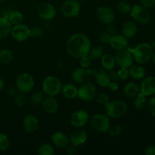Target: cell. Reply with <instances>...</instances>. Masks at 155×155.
Wrapping results in <instances>:
<instances>
[{"label": "cell", "instance_id": "cell-1", "mask_svg": "<svg viewBox=\"0 0 155 155\" xmlns=\"http://www.w3.org/2000/svg\"><path fill=\"white\" fill-rule=\"evenodd\" d=\"M92 44L89 38L83 33L71 35L66 42V49L71 57L80 59L88 56Z\"/></svg>", "mask_w": 155, "mask_h": 155}, {"label": "cell", "instance_id": "cell-2", "mask_svg": "<svg viewBox=\"0 0 155 155\" xmlns=\"http://www.w3.org/2000/svg\"><path fill=\"white\" fill-rule=\"evenodd\" d=\"M130 51L133 54V59L139 64H145L151 59L153 54V48L150 44L142 42L138 44L134 48H130Z\"/></svg>", "mask_w": 155, "mask_h": 155}, {"label": "cell", "instance_id": "cell-3", "mask_svg": "<svg viewBox=\"0 0 155 155\" xmlns=\"http://www.w3.org/2000/svg\"><path fill=\"white\" fill-rule=\"evenodd\" d=\"M106 114L113 119H118L125 116L128 110L127 104L123 100H114L110 101L105 106Z\"/></svg>", "mask_w": 155, "mask_h": 155}, {"label": "cell", "instance_id": "cell-4", "mask_svg": "<svg viewBox=\"0 0 155 155\" xmlns=\"http://www.w3.org/2000/svg\"><path fill=\"white\" fill-rule=\"evenodd\" d=\"M42 88V92L47 96L55 97L61 92L62 83L60 79L57 77L50 75L44 79Z\"/></svg>", "mask_w": 155, "mask_h": 155}, {"label": "cell", "instance_id": "cell-5", "mask_svg": "<svg viewBox=\"0 0 155 155\" xmlns=\"http://www.w3.org/2000/svg\"><path fill=\"white\" fill-rule=\"evenodd\" d=\"M89 124L91 127L98 133H107L110 127V117L107 114L98 113L95 114L89 118Z\"/></svg>", "mask_w": 155, "mask_h": 155}, {"label": "cell", "instance_id": "cell-6", "mask_svg": "<svg viewBox=\"0 0 155 155\" xmlns=\"http://www.w3.org/2000/svg\"><path fill=\"white\" fill-rule=\"evenodd\" d=\"M35 86V80L33 76L27 73L19 74L16 79L15 87L21 93L27 94L33 90Z\"/></svg>", "mask_w": 155, "mask_h": 155}, {"label": "cell", "instance_id": "cell-7", "mask_svg": "<svg viewBox=\"0 0 155 155\" xmlns=\"http://www.w3.org/2000/svg\"><path fill=\"white\" fill-rule=\"evenodd\" d=\"M130 16L136 24H147L151 21V13L148 8L140 5H134L130 10Z\"/></svg>", "mask_w": 155, "mask_h": 155}, {"label": "cell", "instance_id": "cell-8", "mask_svg": "<svg viewBox=\"0 0 155 155\" xmlns=\"http://www.w3.org/2000/svg\"><path fill=\"white\" fill-rule=\"evenodd\" d=\"M62 16L66 18H74L78 16L81 12V5L77 0H66L60 8Z\"/></svg>", "mask_w": 155, "mask_h": 155}, {"label": "cell", "instance_id": "cell-9", "mask_svg": "<svg viewBox=\"0 0 155 155\" xmlns=\"http://www.w3.org/2000/svg\"><path fill=\"white\" fill-rule=\"evenodd\" d=\"M94 69L92 68H77L74 69L71 73V79L74 83L77 84H83L89 82L92 77H93Z\"/></svg>", "mask_w": 155, "mask_h": 155}, {"label": "cell", "instance_id": "cell-10", "mask_svg": "<svg viewBox=\"0 0 155 155\" xmlns=\"http://www.w3.org/2000/svg\"><path fill=\"white\" fill-rule=\"evenodd\" d=\"M97 95V87L94 83H83L80 88H78L77 97L83 101H91L95 99Z\"/></svg>", "mask_w": 155, "mask_h": 155}, {"label": "cell", "instance_id": "cell-11", "mask_svg": "<svg viewBox=\"0 0 155 155\" xmlns=\"http://www.w3.org/2000/svg\"><path fill=\"white\" fill-rule=\"evenodd\" d=\"M36 14L43 21H49L54 19L57 15L55 7L49 2H42L36 8Z\"/></svg>", "mask_w": 155, "mask_h": 155}, {"label": "cell", "instance_id": "cell-12", "mask_svg": "<svg viewBox=\"0 0 155 155\" xmlns=\"http://www.w3.org/2000/svg\"><path fill=\"white\" fill-rule=\"evenodd\" d=\"M10 35L15 41L19 42H26L31 37L30 28L26 24H20L12 26Z\"/></svg>", "mask_w": 155, "mask_h": 155}, {"label": "cell", "instance_id": "cell-13", "mask_svg": "<svg viewBox=\"0 0 155 155\" xmlns=\"http://www.w3.org/2000/svg\"><path fill=\"white\" fill-rule=\"evenodd\" d=\"M89 113L83 109H80L74 111L70 119L71 125L76 129L83 128L89 123Z\"/></svg>", "mask_w": 155, "mask_h": 155}, {"label": "cell", "instance_id": "cell-14", "mask_svg": "<svg viewBox=\"0 0 155 155\" xmlns=\"http://www.w3.org/2000/svg\"><path fill=\"white\" fill-rule=\"evenodd\" d=\"M114 58L116 64L119 67L130 68L134 62L133 54H132L131 51H130L129 47H127L125 49L119 50V51H117Z\"/></svg>", "mask_w": 155, "mask_h": 155}, {"label": "cell", "instance_id": "cell-15", "mask_svg": "<svg viewBox=\"0 0 155 155\" xmlns=\"http://www.w3.org/2000/svg\"><path fill=\"white\" fill-rule=\"evenodd\" d=\"M96 16L98 21L105 25L113 24L115 20V13L113 9L105 5L98 8L96 11Z\"/></svg>", "mask_w": 155, "mask_h": 155}, {"label": "cell", "instance_id": "cell-16", "mask_svg": "<svg viewBox=\"0 0 155 155\" xmlns=\"http://www.w3.org/2000/svg\"><path fill=\"white\" fill-rule=\"evenodd\" d=\"M22 126L26 133L33 134L36 133L39 128V120L36 115L29 114L23 120Z\"/></svg>", "mask_w": 155, "mask_h": 155}, {"label": "cell", "instance_id": "cell-17", "mask_svg": "<svg viewBox=\"0 0 155 155\" xmlns=\"http://www.w3.org/2000/svg\"><path fill=\"white\" fill-rule=\"evenodd\" d=\"M51 142L56 148L64 149L70 144V139L64 133L56 131L51 136Z\"/></svg>", "mask_w": 155, "mask_h": 155}, {"label": "cell", "instance_id": "cell-18", "mask_svg": "<svg viewBox=\"0 0 155 155\" xmlns=\"http://www.w3.org/2000/svg\"><path fill=\"white\" fill-rule=\"evenodd\" d=\"M140 92L145 96L155 95V77L149 76L142 80L140 86Z\"/></svg>", "mask_w": 155, "mask_h": 155}, {"label": "cell", "instance_id": "cell-19", "mask_svg": "<svg viewBox=\"0 0 155 155\" xmlns=\"http://www.w3.org/2000/svg\"><path fill=\"white\" fill-rule=\"evenodd\" d=\"M70 143L77 147L82 146L88 141V134L81 128L77 129L73 132L69 137Z\"/></svg>", "mask_w": 155, "mask_h": 155}, {"label": "cell", "instance_id": "cell-20", "mask_svg": "<svg viewBox=\"0 0 155 155\" xmlns=\"http://www.w3.org/2000/svg\"><path fill=\"white\" fill-rule=\"evenodd\" d=\"M127 39H128L126 38L124 35L116 33L110 36L108 44L113 49L119 51V50L125 49L128 47L129 42Z\"/></svg>", "mask_w": 155, "mask_h": 155}, {"label": "cell", "instance_id": "cell-21", "mask_svg": "<svg viewBox=\"0 0 155 155\" xmlns=\"http://www.w3.org/2000/svg\"><path fill=\"white\" fill-rule=\"evenodd\" d=\"M42 107L45 113L54 114L57 113L59 109V104L53 96H46L42 102Z\"/></svg>", "mask_w": 155, "mask_h": 155}, {"label": "cell", "instance_id": "cell-22", "mask_svg": "<svg viewBox=\"0 0 155 155\" xmlns=\"http://www.w3.org/2000/svg\"><path fill=\"white\" fill-rule=\"evenodd\" d=\"M121 33L127 39H133L138 33L137 24L134 21H127L123 24Z\"/></svg>", "mask_w": 155, "mask_h": 155}, {"label": "cell", "instance_id": "cell-23", "mask_svg": "<svg viewBox=\"0 0 155 155\" xmlns=\"http://www.w3.org/2000/svg\"><path fill=\"white\" fill-rule=\"evenodd\" d=\"M93 77L95 78V83L100 87L107 88V85L110 82V78L108 77V74L106 72L105 70L103 69V68L94 69Z\"/></svg>", "mask_w": 155, "mask_h": 155}, {"label": "cell", "instance_id": "cell-24", "mask_svg": "<svg viewBox=\"0 0 155 155\" xmlns=\"http://www.w3.org/2000/svg\"><path fill=\"white\" fill-rule=\"evenodd\" d=\"M100 61H101V67L105 71H110V70L114 69L117 65L114 56L109 53L103 54L100 58Z\"/></svg>", "mask_w": 155, "mask_h": 155}, {"label": "cell", "instance_id": "cell-25", "mask_svg": "<svg viewBox=\"0 0 155 155\" xmlns=\"http://www.w3.org/2000/svg\"><path fill=\"white\" fill-rule=\"evenodd\" d=\"M64 96L68 99H74L77 98L78 95V88L73 83H66L63 85L61 92Z\"/></svg>", "mask_w": 155, "mask_h": 155}, {"label": "cell", "instance_id": "cell-26", "mask_svg": "<svg viewBox=\"0 0 155 155\" xmlns=\"http://www.w3.org/2000/svg\"><path fill=\"white\" fill-rule=\"evenodd\" d=\"M124 94L129 98H134L140 92V86L133 82H128L123 88Z\"/></svg>", "mask_w": 155, "mask_h": 155}, {"label": "cell", "instance_id": "cell-27", "mask_svg": "<svg viewBox=\"0 0 155 155\" xmlns=\"http://www.w3.org/2000/svg\"><path fill=\"white\" fill-rule=\"evenodd\" d=\"M12 25L8 19L4 17H0V39L9 36L12 31Z\"/></svg>", "mask_w": 155, "mask_h": 155}, {"label": "cell", "instance_id": "cell-28", "mask_svg": "<svg viewBox=\"0 0 155 155\" xmlns=\"http://www.w3.org/2000/svg\"><path fill=\"white\" fill-rule=\"evenodd\" d=\"M130 77L134 80H142L145 76V70L141 64H133L130 68Z\"/></svg>", "mask_w": 155, "mask_h": 155}, {"label": "cell", "instance_id": "cell-29", "mask_svg": "<svg viewBox=\"0 0 155 155\" xmlns=\"http://www.w3.org/2000/svg\"><path fill=\"white\" fill-rule=\"evenodd\" d=\"M104 54V48L101 45H96L94 46H91L89 52L88 54V57L91 60H98L101 58Z\"/></svg>", "mask_w": 155, "mask_h": 155}, {"label": "cell", "instance_id": "cell-30", "mask_svg": "<svg viewBox=\"0 0 155 155\" xmlns=\"http://www.w3.org/2000/svg\"><path fill=\"white\" fill-rule=\"evenodd\" d=\"M14 60V54L11 50L2 48L0 50V63L2 64L8 65Z\"/></svg>", "mask_w": 155, "mask_h": 155}, {"label": "cell", "instance_id": "cell-31", "mask_svg": "<svg viewBox=\"0 0 155 155\" xmlns=\"http://www.w3.org/2000/svg\"><path fill=\"white\" fill-rule=\"evenodd\" d=\"M147 104V96L144 95L143 94L139 92L136 96L134 97V101H133V105L136 110H143L146 107Z\"/></svg>", "mask_w": 155, "mask_h": 155}, {"label": "cell", "instance_id": "cell-32", "mask_svg": "<svg viewBox=\"0 0 155 155\" xmlns=\"http://www.w3.org/2000/svg\"><path fill=\"white\" fill-rule=\"evenodd\" d=\"M8 19L10 21L12 26L22 24L23 21H24V15L20 11L13 10L8 18Z\"/></svg>", "mask_w": 155, "mask_h": 155}, {"label": "cell", "instance_id": "cell-33", "mask_svg": "<svg viewBox=\"0 0 155 155\" xmlns=\"http://www.w3.org/2000/svg\"><path fill=\"white\" fill-rule=\"evenodd\" d=\"M39 155H54V148L53 145L49 143H43L38 148Z\"/></svg>", "mask_w": 155, "mask_h": 155}, {"label": "cell", "instance_id": "cell-34", "mask_svg": "<svg viewBox=\"0 0 155 155\" xmlns=\"http://www.w3.org/2000/svg\"><path fill=\"white\" fill-rule=\"evenodd\" d=\"M131 8V5L127 2V0H120L116 5V8L117 12L124 15L130 13Z\"/></svg>", "mask_w": 155, "mask_h": 155}, {"label": "cell", "instance_id": "cell-35", "mask_svg": "<svg viewBox=\"0 0 155 155\" xmlns=\"http://www.w3.org/2000/svg\"><path fill=\"white\" fill-rule=\"evenodd\" d=\"M44 95L45 94H44V92L42 91H38V92H35L30 97V102L33 105H39V104H42V101H43L44 98H45Z\"/></svg>", "mask_w": 155, "mask_h": 155}, {"label": "cell", "instance_id": "cell-36", "mask_svg": "<svg viewBox=\"0 0 155 155\" xmlns=\"http://www.w3.org/2000/svg\"><path fill=\"white\" fill-rule=\"evenodd\" d=\"M11 142L6 134L0 133V151H5L10 148Z\"/></svg>", "mask_w": 155, "mask_h": 155}, {"label": "cell", "instance_id": "cell-37", "mask_svg": "<svg viewBox=\"0 0 155 155\" xmlns=\"http://www.w3.org/2000/svg\"><path fill=\"white\" fill-rule=\"evenodd\" d=\"M27 102H28V99L24 93L20 92V94H17L15 96V103L18 107H25Z\"/></svg>", "mask_w": 155, "mask_h": 155}, {"label": "cell", "instance_id": "cell-38", "mask_svg": "<svg viewBox=\"0 0 155 155\" xmlns=\"http://www.w3.org/2000/svg\"><path fill=\"white\" fill-rule=\"evenodd\" d=\"M108 133L111 137H117L120 136L123 133V127L122 126L119 124H115V125H110V128L108 130Z\"/></svg>", "mask_w": 155, "mask_h": 155}, {"label": "cell", "instance_id": "cell-39", "mask_svg": "<svg viewBox=\"0 0 155 155\" xmlns=\"http://www.w3.org/2000/svg\"><path fill=\"white\" fill-rule=\"evenodd\" d=\"M95 98H96V101L100 105L105 106L110 101V98L105 92H101L99 94H97Z\"/></svg>", "mask_w": 155, "mask_h": 155}, {"label": "cell", "instance_id": "cell-40", "mask_svg": "<svg viewBox=\"0 0 155 155\" xmlns=\"http://www.w3.org/2000/svg\"><path fill=\"white\" fill-rule=\"evenodd\" d=\"M43 29L39 26H36L30 28V35L31 37L33 38H40L43 35Z\"/></svg>", "mask_w": 155, "mask_h": 155}, {"label": "cell", "instance_id": "cell-41", "mask_svg": "<svg viewBox=\"0 0 155 155\" xmlns=\"http://www.w3.org/2000/svg\"><path fill=\"white\" fill-rule=\"evenodd\" d=\"M118 76L120 80H126L130 77V70L127 68L120 67V69L117 71Z\"/></svg>", "mask_w": 155, "mask_h": 155}, {"label": "cell", "instance_id": "cell-42", "mask_svg": "<svg viewBox=\"0 0 155 155\" xmlns=\"http://www.w3.org/2000/svg\"><path fill=\"white\" fill-rule=\"evenodd\" d=\"M110 35L108 34L106 31L101 32L98 35V40L102 44H108L110 39Z\"/></svg>", "mask_w": 155, "mask_h": 155}, {"label": "cell", "instance_id": "cell-43", "mask_svg": "<svg viewBox=\"0 0 155 155\" xmlns=\"http://www.w3.org/2000/svg\"><path fill=\"white\" fill-rule=\"evenodd\" d=\"M147 105H148V108L150 114L155 117V96L152 97V98L148 101Z\"/></svg>", "mask_w": 155, "mask_h": 155}, {"label": "cell", "instance_id": "cell-44", "mask_svg": "<svg viewBox=\"0 0 155 155\" xmlns=\"http://www.w3.org/2000/svg\"><path fill=\"white\" fill-rule=\"evenodd\" d=\"M91 64V59L88 56L83 57L80 58V65L82 68H89Z\"/></svg>", "mask_w": 155, "mask_h": 155}, {"label": "cell", "instance_id": "cell-45", "mask_svg": "<svg viewBox=\"0 0 155 155\" xmlns=\"http://www.w3.org/2000/svg\"><path fill=\"white\" fill-rule=\"evenodd\" d=\"M107 74H108V77H109V78H110V81L117 82L118 80H120L119 76H118V74H117V71H114V69L110 70V71H108Z\"/></svg>", "mask_w": 155, "mask_h": 155}, {"label": "cell", "instance_id": "cell-46", "mask_svg": "<svg viewBox=\"0 0 155 155\" xmlns=\"http://www.w3.org/2000/svg\"><path fill=\"white\" fill-rule=\"evenodd\" d=\"M77 147L75 146V145H72V144L70 143L68 146L65 148L66 149V152L67 154L68 155H74L77 154Z\"/></svg>", "mask_w": 155, "mask_h": 155}, {"label": "cell", "instance_id": "cell-47", "mask_svg": "<svg viewBox=\"0 0 155 155\" xmlns=\"http://www.w3.org/2000/svg\"><path fill=\"white\" fill-rule=\"evenodd\" d=\"M140 2L147 8H151L155 5V0H140Z\"/></svg>", "mask_w": 155, "mask_h": 155}, {"label": "cell", "instance_id": "cell-48", "mask_svg": "<svg viewBox=\"0 0 155 155\" xmlns=\"http://www.w3.org/2000/svg\"><path fill=\"white\" fill-rule=\"evenodd\" d=\"M106 32H107L108 34H110V36H113V35L117 33V27L114 25H113V24H107V28H106Z\"/></svg>", "mask_w": 155, "mask_h": 155}, {"label": "cell", "instance_id": "cell-49", "mask_svg": "<svg viewBox=\"0 0 155 155\" xmlns=\"http://www.w3.org/2000/svg\"><path fill=\"white\" fill-rule=\"evenodd\" d=\"M107 88H108L109 90L111 92H116L119 89V84L116 81H110L107 85Z\"/></svg>", "mask_w": 155, "mask_h": 155}, {"label": "cell", "instance_id": "cell-50", "mask_svg": "<svg viewBox=\"0 0 155 155\" xmlns=\"http://www.w3.org/2000/svg\"><path fill=\"white\" fill-rule=\"evenodd\" d=\"M17 91H18V89H17L16 87L11 86V87L7 88V89H6V93H7V95L8 96L15 97L17 95Z\"/></svg>", "mask_w": 155, "mask_h": 155}, {"label": "cell", "instance_id": "cell-51", "mask_svg": "<svg viewBox=\"0 0 155 155\" xmlns=\"http://www.w3.org/2000/svg\"><path fill=\"white\" fill-rule=\"evenodd\" d=\"M145 154L146 155H155V145H150L145 149Z\"/></svg>", "mask_w": 155, "mask_h": 155}, {"label": "cell", "instance_id": "cell-52", "mask_svg": "<svg viewBox=\"0 0 155 155\" xmlns=\"http://www.w3.org/2000/svg\"><path fill=\"white\" fill-rule=\"evenodd\" d=\"M12 11H13V9L9 8H5L4 10L2 11V16L4 17V18H8L9 17V15H10V14L12 13Z\"/></svg>", "mask_w": 155, "mask_h": 155}, {"label": "cell", "instance_id": "cell-53", "mask_svg": "<svg viewBox=\"0 0 155 155\" xmlns=\"http://www.w3.org/2000/svg\"><path fill=\"white\" fill-rule=\"evenodd\" d=\"M5 88V81L1 77H0V91L3 90Z\"/></svg>", "mask_w": 155, "mask_h": 155}, {"label": "cell", "instance_id": "cell-54", "mask_svg": "<svg viewBox=\"0 0 155 155\" xmlns=\"http://www.w3.org/2000/svg\"><path fill=\"white\" fill-rule=\"evenodd\" d=\"M151 60H152V61L155 64V52L152 54V56H151Z\"/></svg>", "mask_w": 155, "mask_h": 155}, {"label": "cell", "instance_id": "cell-55", "mask_svg": "<svg viewBox=\"0 0 155 155\" xmlns=\"http://www.w3.org/2000/svg\"><path fill=\"white\" fill-rule=\"evenodd\" d=\"M151 47H152L153 49H155V40L152 42V44H151Z\"/></svg>", "mask_w": 155, "mask_h": 155}, {"label": "cell", "instance_id": "cell-56", "mask_svg": "<svg viewBox=\"0 0 155 155\" xmlns=\"http://www.w3.org/2000/svg\"><path fill=\"white\" fill-rule=\"evenodd\" d=\"M6 1H7V0H0V5H2V3L5 2Z\"/></svg>", "mask_w": 155, "mask_h": 155}, {"label": "cell", "instance_id": "cell-57", "mask_svg": "<svg viewBox=\"0 0 155 155\" xmlns=\"http://www.w3.org/2000/svg\"><path fill=\"white\" fill-rule=\"evenodd\" d=\"M77 1H79V2H85V1H86V0H77Z\"/></svg>", "mask_w": 155, "mask_h": 155}]
</instances>
